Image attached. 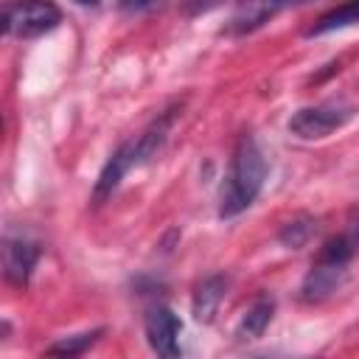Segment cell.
Instances as JSON below:
<instances>
[{
  "instance_id": "1",
  "label": "cell",
  "mask_w": 359,
  "mask_h": 359,
  "mask_svg": "<svg viewBox=\"0 0 359 359\" xmlns=\"http://www.w3.org/2000/svg\"><path fill=\"white\" fill-rule=\"evenodd\" d=\"M264 180H266V160H264L255 137L241 135L233 149L230 168L222 182V191H219V216L233 219V216L244 213L258 199Z\"/></svg>"
},
{
  "instance_id": "2",
  "label": "cell",
  "mask_w": 359,
  "mask_h": 359,
  "mask_svg": "<svg viewBox=\"0 0 359 359\" xmlns=\"http://www.w3.org/2000/svg\"><path fill=\"white\" fill-rule=\"evenodd\" d=\"M356 247H359V241L348 230L334 236V238H328L320 247L317 258L311 261V269L306 272V278L300 283V300L303 303H320V300L331 297L342 286V280L348 275V264H351Z\"/></svg>"
},
{
  "instance_id": "3",
  "label": "cell",
  "mask_w": 359,
  "mask_h": 359,
  "mask_svg": "<svg viewBox=\"0 0 359 359\" xmlns=\"http://www.w3.org/2000/svg\"><path fill=\"white\" fill-rule=\"evenodd\" d=\"M62 22V8L53 0H11L3 11V28L8 36L34 39L53 31Z\"/></svg>"
},
{
  "instance_id": "4",
  "label": "cell",
  "mask_w": 359,
  "mask_h": 359,
  "mask_svg": "<svg viewBox=\"0 0 359 359\" xmlns=\"http://www.w3.org/2000/svg\"><path fill=\"white\" fill-rule=\"evenodd\" d=\"M353 109L342 104H317V107H300L289 118V135L300 140H323L331 132L342 129L351 121Z\"/></svg>"
},
{
  "instance_id": "5",
  "label": "cell",
  "mask_w": 359,
  "mask_h": 359,
  "mask_svg": "<svg viewBox=\"0 0 359 359\" xmlns=\"http://www.w3.org/2000/svg\"><path fill=\"white\" fill-rule=\"evenodd\" d=\"M180 328H182L180 317H177L168 306H163V303L149 306L146 314H143L146 342H149V348H151L157 356L171 359V356L180 353Z\"/></svg>"
},
{
  "instance_id": "6",
  "label": "cell",
  "mask_w": 359,
  "mask_h": 359,
  "mask_svg": "<svg viewBox=\"0 0 359 359\" xmlns=\"http://www.w3.org/2000/svg\"><path fill=\"white\" fill-rule=\"evenodd\" d=\"M36 261H39V247L34 241L6 238V244H3V278H6V283L25 289L31 275H34Z\"/></svg>"
},
{
  "instance_id": "7",
  "label": "cell",
  "mask_w": 359,
  "mask_h": 359,
  "mask_svg": "<svg viewBox=\"0 0 359 359\" xmlns=\"http://www.w3.org/2000/svg\"><path fill=\"white\" fill-rule=\"evenodd\" d=\"M135 165H137L135 140H126V143H121V146L109 154V160L104 163V168H101V174H98V180H95V188H93V202L101 205L104 199H109L112 191L121 185V180H123Z\"/></svg>"
},
{
  "instance_id": "8",
  "label": "cell",
  "mask_w": 359,
  "mask_h": 359,
  "mask_svg": "<svg viewBox=\"0 0 359 359\" xmlns=\"http://www.w3.org/2000/svg\"><path fill=\"white\" fill-rule=\"evenodd\" d=\"M224 292H227V278L224 275H208L196 283L194 289V297H191V314L196 323H213L222 300H224Z\"/></svg>"
},
{
  "instance_id": "9",
  "label": "cell",
  "mask_w": 359,
  "mask_h": 359,
  "mask_svg": "<svg viewBox=\"0 0 359 359\" xmlns=\"http://www.w3.org/2000/svg\"><path fill=\"white\" fill-rule=\"evenodd\" d=\"M174 115H177V109H165V112H160L137 137H135V154H137V165H143V163H149L151 157H157V151L163 149V143H165V137H168V132H171V123H174Z\"/></svg>"
},
{
  "instance_id": "10",
  "label": "cell",
  "mask_w": 359,
  "mask_h": 359,
  "mask_svg": "<svg viewBox=\"0 0 359 359\" xmlns=\"http://www.w3.org/2000/svg\"><path fill=\"white\" fill-rule=\"evenodd\" d=\"M272 317H275V300H272L269 294L255 297V303L241 314V320H238V325H236V337H238L241 342L264 337V331L269 328Z\"/></svg>"
},
{
  "instance_id": "11",
  "label": "cell",
  "mask_w": 359,
  "mask_h": 359,
  "mask_svg": "<svg viewBox=\"0 0 359 359\" xmlns=\"http://www.w3.org/2000/svg\"><path fill=\"white\" fill-rule=\"evenodd\" d=\"M359 22V0H345L342 6L325 11L323 17L314 20V25L306 31V36H323V34H331V31H342V28H351Z\"/></svg>"
},
{
  "instance_id": "12",
  "label": "cell",
  "mask_w": 359,
  "mask_h": 359,
  "mask_svg": "<svg viewBox=\"0 0 359 359\" xmlns=\"http://www.w3.org/2000/svg\"><path fill=\"white\" fill-rule=\"evenodd\" d=\"M320 230V222L314 216H294L278 230V241L286 250H303Z\"/></svg>"
},
{
  "instance_id": "13",
  "label": "cell",
  "mask_w": 359,
  "mask_h": 359,
  "mask_svg": "<svg viewBox=\"0 0 359 359\" xmlns=\"http://www.w3.org/2000/svg\"><path fill=\"white\" fill-rule=\"evenodd\" d=\"M101 334H104V328H93V331H81V334L62 337L59 342L48 345L45 353H48V356H79V353H84L87 348H93Z\"/></svg>"
},
{
  "instance_id": "14",
  "label": "cell",
  "mask_w": 359,
  "mask_h": 359,
  "mask_svg": "<svg viewBox=\"0 0 359 359\" xmlns=\"http://www.w3.org/2000/svg\"><path fill=\"white\" fill-rule=\"evenodd\" d=\"M168 0H118V8L123 14H146V11H154L160 6H165Z\"/></svg>"
},
{
  "instance_id": "15",
  "label": "cell",
  "mask_w": 359,
  "mask_h": 359,
  "mask_svg": "<svg viewBox=\"0 0 359 359\" xmlns=\"http://www.w3.org/2000/svg\"><path fill=\"white\" fill-rule=\"evenodd\" d=\"M303 3H311V0H269V6H272L275 14H280L286 8H294V6H303Z\"/></svg>"
},
{
  "instance_id": "16",
  "label": "cell",
  "mask_w": 359,
  "mask_h": 359,
  "mask_svg": "<svg viewBox=\"0 0 359 359\" xmlns=\"http://www.w3.org/2000/svg\"><path fill=\"white\" fill-rule=\"evenodd\" d=\"M73 3H79V6H98V0H73Z\"/></svg>"
}]
</instances>
